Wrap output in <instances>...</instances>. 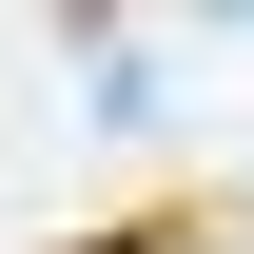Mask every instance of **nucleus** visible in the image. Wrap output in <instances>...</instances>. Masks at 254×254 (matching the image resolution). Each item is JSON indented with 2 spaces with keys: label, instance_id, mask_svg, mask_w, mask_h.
Masks as SVG:
<instances>
[{
  "label": "nucleus",
  "instance_id": "1",
  "mask_svg": "<svg viewBox=\"0 0 254 254\" xmlns=\"http://www.w3.org/2000/svg\"><path fill=\"white\" fill-rule=\"evenodd\" d=\"M59 254H235V195H137V215H98Z\"/></svg>",
  "mask_w": 254,
  "mask_h": 254
}]
</instances>
